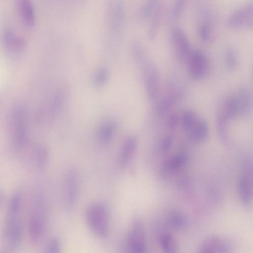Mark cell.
I'll use <instances>...</instances> for the list:
<instances>
[{"label": "cell", "instance_id": "cell-1", "mask_svg": "<svg viewBox=\"0 0 253 253\" xmlns=\"http://www.w3.org/2000/svg\"><path fill=\"white\" fill-rule=\"evenodd\" d=\"M7 121L14 146L18 149L23 148L27 141L28 130L26 109L21 105L13 107L9 113Z\"/></svg>", "mask_w": 253, "mask_h": 253}, {"label": "cell", "instance_id": "cell-2", "mask_svg": "<svg viewBox=\"0 0 253 253\" xmlns=\"http://www.w3.org/2000/svg\"><path fill=\"white\" fill-rule=\"evenodd\" d=\"M26 40L18 35L8 23L3 22L0 27V46L7 54L17 56L26 48Z\"/></svg>", "mask_w": 253, "mask_h": 253}, {"label": "cell", "instance_id": "cell-3", "mask_svg": "<svg viewBox=\"0 0 253 253\" xmlns=\"http://www.w3.org/2000/svg\"><path fill=\"white\" fill-rule=\"evenodd\" d=\"M85 219L90 230L99 237H106L109 231V220L106 208L100 203L91 205L86 211Z\"/></svg>", "mask_w": 253, "mask_h": 253}, {"label": "cell", "instance_id": "cell-4", "mask_svg": "<svg viewBox=\"0 0 253 253\" xmlns=\"http://www.w3.org/2000/svg\"><path fill=\"white\" fill-rule=\"evenodd\" d=\"M139 63L142 66L144 81L147 96L152 101L158 99L161 89L159 72L154 62L146 56Z\"/></svg>", "mask_w": 253, "mask_h": 253}, {"label": "cell", "instance_id": "cell-5", "mask_svg": "<svg viewBox=\"0 0 253 253\" xmlns=\"http://www.w3.org/2000/svg\"><path fill=\"white\" fill-rule=\"evenodd\" d=\"M107 20L111 33L120 34L123 30L126 20V7L123 0H107Z\"/></svg>", "mask_w": 253, "mask_h": 253}, {"label": "cell", "instance_id": "cell-6", "mask_svg": "<svg viewBox=\"0 0 253 253\" xmlns=\"http://www.w3.org/2000/svg\"><path fill=\"white\" fill-rule=\"evenodd\" d=\"M187 62L188 74L193 80H201L208 75L210 70L209 60L202 50L192 49Z\"/></svg>", "mask_w": 253, "mask_h": 253}, {"label": "cell", "instance_id": "cell-7", "mask_svg": "<svg viewBox=\"0 0 253 253\" xmlns=\"http://www.w3.org/2000/svg\"><path fill=\"white\" fill-rule=\"evenodd\" d=\"M253 25V5L249 1L234 11L226 20L227 26L232 29L252 28Z\"/></svg>", "mask_w": 253, "mask_h": 253}, {"label": "cell", "instance_id": "cell-8", "mask_svg": "<svg viewBox=\"0 0 253 253\" xmlns=\"http://www.w3.org/2000/svg\"><path fill=\"white\" fill-rule=\"evenodd\" d=\"M170 40L176 57L181 61H187L192 49L184 31L179 26H174L170 32Z\"/></svg>", "mask_w": 253, "mask_h": 253}, {"label": "cell", "instance_id": "cell-9", "mask_svg": "<svg viewBox=\"0 0 253 253\" xmlns=\"http://www.w3.org/2000/svg\"><path fill=\"white\" fill-rule=\"evenodd\" d=\"M127 246L130 252L134 253H145L147 242L143 223L139 218H135L132 223L127 240Z\"/></svg>", "mask_w": 253, "mask_h": 253}, {"label": "cell", "instance_id": "cell-10", "mask_svg": "<svg viewBox=\"0 0 253 253\" xmlns=\"http://www.w3.org/2000/svg\"><path fill=\"white\" fill-rule=\"evenodd\" d=\"M252 168L248 160L243 161L242 171L238 184L239 195L244 206H249L252 203Z\"/></svg>", "mask_w": 253, "mask_h": 253}, {"label": "cell", "instance_id": "cell-11", "mask_svg": "<svg viewBox=\"0 0 253 253\" xmlns=\"http://www.w3.org/2000/svg\"><path fill=\"white\" fill-rule=\"evenodd\" d=\"M198 16L197 33L198 37L203 42L211 43L214 39L218 17L210 12H203Z\"/></svg>", "mask_w": 253, "mask_h": 253}, {"label": "cell", "instance_id": "cell-12", "mask_svg": "<svg viewBox=\"0 0 253 253\" xmlns=\"http://www.w3.org/2000/svg\"><path fill=\"white\" fill-rule=\"evenodd\" d=\"M3 234L11 249H16L19 246L22 239V227L17 216L7 215Z\"/></svg>", "mask_w": 253, "mask_h": 253}, {"label": "cell", "instance_id": "cell-13", "mask_svg": "<svg viewBox=\"0 0 253 253\" xmlns=\"http://www.w3.org/2000/svg\"><path fill=\"white\" fill-rule=\"evenodd\" d=\"M44 229V217L41 204H37L32 210L29 220V231L31 241L36 243L42 237Z\"/></svg>", "mask_w": 253, "mask_h": 253}, {"label": "cell", "instance_id": "cell-14", "mask_svg": "<svg viewBox=\"0 0 253 253\" xmlns=\"http://www.w3.org/2000/svg\"><path fill=\"white\" fill-rule=\"evenodd\" d=\"M78 192V180L76 173L70 171L66 175L63 184V201L67 209L74 206Z\"/></svg>", "mask_w": 253, "mask_h": 253}, {"label": "cell", "instance_id": "cell-15", "mask_svg": "<svg viewBox=\"0 0 253 253\" xmlns=\"http://www.w3.org/2000/svg\"><path fill=\"white\" fill-rule=\"evenodd\" d=\"M232 250V246L227 240L216 235L205 238L199 247L201 253H230Z\"/></svg>", "mask_w": 253, "mask_h": 253}, {"label": "cell", "instance_id": "cell-16", "mask_svg": "<svg viewBox=\"0 0 253 253\" xmlns=\"http://www.w3.org/2000/svg\"><path fill=\"white\" fill-rule=\"evenodd\" d=\"M182 96L183 91L179 86L175 85L171 86L158 102L156 108L158 114L163 116L168 113Z\"/></svg>", "mask_w": 253, "mask_h": 253}, {"label": "cell", "instance_id": "cell-17", "mask_svg": "<svg viewBox=\"0 0 253 253\" xmlns=\"http://www.w3.org/2000/svg\"><path fill=\"white\" fill-rule=\"evenodd\" d=\"M238 112V117L245 118L252 112V95L249 88L245 85L240 86L234 94Z\"/></svg>", "mask_w": 253, "mask_h": 253}, {"label": "cell", "instance_id": "cell-18", "mask_svg": "<svg viewBox=\"0 0 253 253\" xmlns=\"http://www.w3.org/2000/svg\"><path fill=\"white\" fill-rule=\"evenodd\" d=\"M21 22L28 29L33 28L36 24V17L32 0H14Z\"/></svg>", "mask_w": 253, "mask_h": 253}, {"label": "cell", "instance_id": "cell-19", "mask_svg": "<svg viewBox=\"0 0 253 253\" xmlns=\"http://www.w3.org/2000/svg\"><path fill=\"white\" fill-rule=\"evenodd\" d=\"M165 3L162 1L149 19L150 21L147 31V36L149 40L153 41L158 36L165 16Z\"/></svg>", "mask_w": 253, "mask_h": 253}, {"label": "cell", "instance_id": "cell-20", "mask_svg": "<svg viewBox=\"0 0 253 253\" xmlns=\"http://www.w3.org/2000/svg\"><path fill=\"white\" fill-rule=\"evenodd\" d=\"M188 161V158L185 153H176L165 163L162 170V173L165 175H168L177 172L185 167Z\"/></svg>", "mask_w": 253, "mask_h": 253}, {"label": "cell", "instance_id": "cell-21", "mask_svg": "<svg viewBox=\"0 0 253 253\" xmlns=\"http://www.w3.org/2000/svg\"><path fill=\"white\" fill-rule=\"evenodd\" d=\"M137 145V140L134 136H129L125 139L118 157V162L121 166H126L131 161L136 153Z\"/></svg>", "mask_w": 253, "mask_h": 253}, {"label": "cell", "instance_id": "cell-22", "mask_svg": "<svg viewBox=\"0 0 253 253\" xmlns=\"http://www.w3.org/2000/svg\"><path fill=\"white\" fill-rule=\"evenodd\" d=\"M187 133L192 141L197 143L204 142L209 136V125L205 119L200 118L195 125Z\"/></svg>", "mask_w": 253, "mask_h": 253}, {"label": "cell", "instance_id": "cell-23", "mask_svg": "<svg viewBox=\"0 0 253 253\" xmlns=\"http://www.w3.org/2000/svg\"><path fill=\"white\" fill-rule=\"evenodd\" d=\"M167 222L170 228L175 230H182L186 228L188 224V218L181 210H171L168 215Z\"/></svg>", "mask_w": 253, "mask_h": 253}, {"label": "cell", "instance_id": "cell-24", "mask_svg": "<svg viewBox=\"0 0 253 253\" xmlns=\"http://www.w3.org/2000/svg\"><path fill=\"white\" fill-rule=\"evenodd\" d=\"M229 120L218 110L215 119L216 130L219 139L224 144L227 143L229 140Z\"/></svg>", "mask_w": 253, "mask_h": 253}, {"label": "cell", "instance_id": "cell-25", "mask_svg": "<svg viewBox=\"0 0 253 253\" xmlns=\"http://www.w3.org/2000/svg\"><path fill=\"white\" fill-rule=\"evenodd\" d=\"M229 121L238 117L237 108L234 94L228 95L221 101L218 109Z\"/></svg>", "mask_w": 253, "mask_h": 253}, {"label": "cell", "instance_id": "cell-26", "mask_svg": "<svg viewBox=\"0 0 253 253\" xmlns=\"http://www.w3.org/2000/svg\"><path fill=\"white\" fill-rule=\"evenodd\" d=\"M162 1V0H145L138 12V20L143 22L149 19Z\"/></svg>", "mask_w": 253, "mask_h": 253}, {"label": "cell", "instance_id": "cell-27", "mask_svg": "<svg viewBox=\"0 0 253 253\" xmlns=\"http://www.w3.org/2000/svg\"><path fill=\"white\" fill-rule=\"evenodd\" d=\"M161 249L165 253H174L177 250V244L174 237L169 233H163L159 238Z\"/></svg>", "mask_w": 253, "mask_h": 253}, {"label": "cell", "instance_id": "cell-28", "mask_svg": "<svg viewBox=\"0 0 253 253\" xmlns=\"http://www.w3.org/2000/svg\"><path fill=\"white\" fill-rule=\"evenodd\" d=\"M200 117L193 110L187 109L180 115V125L187 132L195 125Z\"/></svg>", "mask_w": 253, "mask_h": 253}, {"label": "cell", "instance_id": "cell-29", "mask_svg": "<svg viewBox=\"0 0 253 253\" xmlns=\"http://www.w3.org/2000/svg\"><path fill=\"white\" fill-rule=\"evenodd\" d=\"M188 0H174L169 11V20L175 23L181 17Z\"/></svg>", "mask_w": 253, "mask_h": 253}, {"label": "cell", "instance_id": "cell-30", "mask_svg": "<svg viewBox=\"0 0 253 253\" xmlns=\"http://www.w3.org/2000/svg\"><path fill=\"white\" fill-rule=\"evenodd\" d=\"M226 67L230 71L236 70L239 64L238 55L235 49L231 47L226 48L224 54Z\"/></svg>", "mask_w": 253, "mask_h": 253}, {"label": "cell", "instance_id": "cell-31", "mask_svg": "<svg viewBox=\"0 0 253 253\" xmlns=\"http://www.w3.org/2000/svg\"><path fill=\"white\" fill-rule=\"evenodd\" d=\"M116 128V124L108 122L103 125L99 130V138L103 142H108L111 139Z\"/></svg>", "mask_w": 253, "mask_h": 253}, {"label": "cell", "instance_id": "cell-32", "mask_svg": "<svg viewBox=\"0 0 253 253\" xmlns=\"http://www.w3.org/2000/svg\"><path fill=\"white\" fill-rule=\"evenodd\" d=\"M35 160L40 168H43L46 162L48 156L47 149L43 146L37 147L35 151Z\"/></svg>", "mask_w": 253, "mask_h": 253}, {"label": "cell", "instance_id": "cell-33", "mask_svg": "<svg viewBox=\"0 0 253 253\" xmlns=\"http://www.w3.org/2000/svg\"><path fill=\"white\" fill-rule=\"evenodd\" d=\"M21 201V198L20 194L18 192H15L11 197L8 213L17 215L19 211Z\"/></svg>", "mask_w": 253, "mask_h": 253}, {"label": "cell", "instance_id": "cell-34", "mask_svg": "<svg viewBox=\"0 0 253 253\" xmlns=\"http://www.w3.org/2000/svg\"><path fill=\"white\" fill-rule=\"evenodd\" d=\"M179 125H180V115L176 112L170 113L166 120V127L169 130H174Z\"/></svg>", "mask_w": 253, "mask_h": 253}, {"label": "cell", "instance_id": "cell-35", "mask_svg": "<svg viewBox=\"0 0 253 253\" xmlns=\"http://www.w3.org/2000/svg\"><path fill=\"white\" fill-rule=\"evenodd\" d=\"M108 78V73L104 68H100L95 74L94 82L96 85L101 86L107 82Z\"/></svg>", "mask_w": 253, "mask_h": 253}, {"label": "cell", "instance_id": "cell-36", "mask_svg": "<svg viewBox=\"0 0 253 253\" xmlns=\"http://www.w3.org/2000/svg\"><path fill=\"white\" fill-rule=\"evenodd\" d=\"M173 143V138L172 136L168 135L165 136L161 141L159 145V150L164 153L169 151L171 148Z\"/></svg>", "mask_w": 253, "mask_h": 253}, {"label": "cell", "instance_id": "cell-37", "mask_svg": "<svg viewBox=\"0 0 253 253\" xmlns=\"http://www.w3.org/2000/svg\"><path fill=\"white\" fill-rule=\"evenodd\" d=\"M60 243L58 239L54 238L50 241L47 246V252L57 253L60 250Z\"/></svg>", "mask_w": 253, "mask_h": 253}, {"label": "cell", "instance_id": "cell-38", "mask_svg": "<svg viewBox=\"0 0 253 253\" xmlns=\"http://www.w3.org/2000/svg\"><path fill=\"white\" fill-rule=\"evenodd\" d=\"M5 198L4 194L2 191H0V208L2 206Z\"/></svg>", "mask_w": 253, "mask_h": 253}]
</instances>
